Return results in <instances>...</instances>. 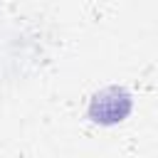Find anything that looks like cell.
Here are the masks:
<instances>
[{"label": "cell", "instance_id": "6da1fadb", "mask_svg": "<svg viewBox=\"0 0 158 158\" xmlns=\"http://www.w3.org/2000/svg\"><path fill=\"white\" fill-rule=\"evenodd\" d=\"M133 111V94L121 84H109L91 94L86 116L96 126H116L126 121Z\"/></svg>", "mask_w": 158, "mask_h": 158}]
</instances>
